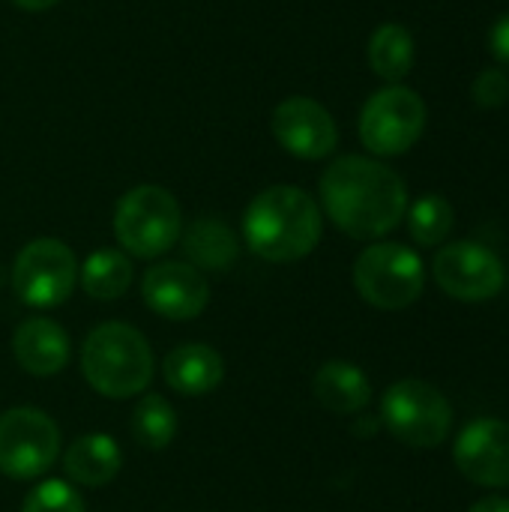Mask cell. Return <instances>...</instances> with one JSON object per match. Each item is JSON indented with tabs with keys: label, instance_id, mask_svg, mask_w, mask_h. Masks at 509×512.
<instances>
[{
	"label": "cell",
	"instance_id": "obj_1",
	"mask_svg": "<svg viewBox=\"0 0 509 512\" xmlns=\"http://www.w3.org/2000/svg\"><path fill=\"white\" fill-rule=\"evenodd\" d=\"M318 192L330 222L354 240H378L408 213L405 180L369 156H339L321 174Z\"/></svg>",
	"mask_w": 509,
	"mask_h": 512
},
{
	"label": "cell",
	"instance_id": "obj_2",
	"mask_svg": "<svg viewBox=\"0 0 509 512\" xmlns=\"http://www.w3.org/2000/svg\"><path fill=\"white\" fill-rule=\"evenodd\" d=\"M324 231L318 201L300 186H270L258 192L243 213L246 246L270 264L306 258Z\"/></svg>",
	"mask_w": 509,
	"mask_h": 512
},
{
	"label": "cell",
	"instance_id": "obj_3",
	"mask_svg": "<svg viewBox=\"0 0 509 512\" xmlns=\"http://www.w3.org/2000/svg\"><path fill=\"white\" fill-rule=\"evenodd\" d=\"M81 372L105 399H129L153 381L150 342L123 321L99 324L81 345Z\"/></svg>",
	"mask_w": 509,
	"mask_h": 512
},
{
	"label": "cell",
	"instance_id": "obj_4",
	"mask_svg": "<svg viewBox=\"0 0 509 512\" xmlns=\"http://www.w3.org/2000/svg\"><path fill=\"white\" fill-rule=\"evenodd\" d=\"M183 231L177 198L153 183L129 189L114 210V237L132 258L165 255Z\"/></svg>",
	"mask_w": 509,
	"mask_h": 512
},
{
	"label": "cell",
	"instance_id": "obj_5",
	"mask_svg": "<svg viewBox=\"0 0 509 512\" xmlns=\"http://www.w3.org/2000/svg\"><path fill=\"white\" fill-rule=\"evenodd\" d=\"M354 288L369 306L399 312L423 294L426 270L414 249L402 243H375L354 261Z\"/></svg>",
	"mask_w": 509,
	"mask_h": 512
},
{
	"label": "cell",
	"instance_id": "obj_6",
	"mask_svg": "<svg viewBox=\"0 0 509 512\" xmlns=\"http://www.w3.org/2000/svg\"><path fill=\"white\" fill-rule=\"evenodd\" d=\"M381 420L393 438L408 447L432 450L441 447L453 426V405L447 396L417 378L396 381L381 399Z\"/></svg>",
	"mask_w": 509,
	"mask_h": 512
},
{
	"label": "cell",
	"instance_id": "obj_7",
	"mask_svg": "<svg viewBox=\"0 0 509 512\" xmlns=\"http://www.w3.org/2000/svg\"><path fill=\"white\" fill-rule=\"evenodd\" d=\"M426 129V102L405 84L369 96L360 111V141L375 156L408 153Z\"/></svg>",
	"mask_w": 509,
	"mask_h": 512
},
{
	"label": "cell",
	"instance_id": "obj_8",
	"mask_svg": "<svg viewBox=\"0 0 509 512\" xmlns=\"http://www.w3.org/2000/svg\"><path fill=\"white\" fill-rule=\"evenodd\" d=\"M78 282L75 252L54 237L30 240L12 264V291L24 306L54 309L69 300Z\"/></svg>",
	"mask_w": 509,
	"mask_h": 512
},
{
	"label": "cell",
	"instance_id": "obj_9",
	"mask_svg": "<svg viewBox=\"0 0 509 512\" xmlns=\"http://www.w3.org/2000/svg\"><path fill=\"white\" fill-rule=\"evenodd\" d=\"M60 453V429L39 408H12L0 417V474L9 480L42 477Z\"/></svg>",
	"mask_w": 509,
	"mask_h": 512
},
{
	"label": "cell",
	"instance_id": "obj_10",
	"mask_svg": "<svg viewBox=\"0 0 509 512\" xmlns=\"http://www.w3.org/2000/svg\"><path fill=\"white\" fill-rule=\"evenodd\" d=\"M435 282L453 300L483 303L501 294L507 282V270L489 246L459 240L435 255Z\"/></svg>",
	"mask_w": 509,
	"mask_h": 512
},
{
	"label": "cell",
	"instance_id": "obj_11",
	"mask_svg": "<svg viewBox=\"0 0 509 512\" xmlns=\"http://www.w3.org/2000/svg\"><path fill=\"white\" fill-rule=\"evenodd\" d=\"M273 138L297 159H327L339 144V129L330 111L309 96H288L273 108Z\"/></svg>",
	"mask_w": 509,
	"mask_h": 512
},
{
	"label": "cell",
	"instance_id": "obj_12",
	"mask_svg": "<svg viewBox=\"0 0 509 512\" xmlns=\"http://www.w3.org/2000/svg\"><path fill=\"white\" fill-rule=\"evenodd\" d=\"M141 297L147 309L168 321L198 318L210 303V285L201 270L186 261L153 264L141 279Z\"/></svg>",
	"mask_w": 509,
	"mask_h": 512
},
{
	"label": "cell",
	"instance_id": "obj_13",
	"mask_svg": "<svg viewBox=\"0 0 509 512\" xmlns=\"http://www.w3.org/2000/svg\"><path fill=\"white\" fill-rule=\"evenodd\" d=\"M453 459L459 471L486 489H507L509 486V423L483 417L462 429Z\"/></svg>",
	"mask_w": 509,
	"mask_h": 512
},
{
	"label": "cell",
	"instance_id": "obj_14",
	"mask_svg": "<svg viewBox=\"0 0 509 512\" xmlns=\"http://www.w3.org/2000/svg\"><path fill=\"white\" fill-rule=\"evenodd\" d=\"M12 354L27 375L48 378L66 369L72 348L60 324H54L51 318H27L12 336Z\"/></svg>",
	"mask_w": 509,
	"mask_h": 512
},
{
	"label": "cell",
	"instance_id": "obj_15",
	"mask_svg": "<svg viewBox=\"0 0 509 512\" xmlns=\"http://www.w3.org/2000/svg\"><path fill=\"white\" fill-rule=\"evenodd\" d=\"M165 384L180 396H207L225 378V360L216 348L189 342L174 348L162 363Z\"/></svg>",
	"mask_w": 509,
	"mask_h": 512
},
{
	"label": "cell",
	"instance_id": "obj_16",
	"mask_svg": "<svg viewBox=\"0 0 509 512\" xmlns=\"http://www.w3.org/2000/svg\"><path fill=\"white\" fill-rule=\"evenodd\" d=\"M120 465H123V453H120L117 441L102 432L81 435L63 456L66 477L84 489L108 486L120 474Z\"/></svg>",
	"mask_w": 509,
	"mask_h": 512
},
{
	"label": "cell",
	"instance_id": "obj_17",
	"mask_svg": "<svg viewBox=\"0 0 509 512\" xmlns=\"http://www.w3.org/2000/svg\"><path fill=\"white\" fill-rule=\"evenodd\" d=\"M315 399L333 414H360L372 402V384L366 372L348 360H330L312 381Z\"/></svg>",
	"mask_w": 509,
	"mask_h": 512
},
{
	"label": "cell",
	"instance_id": "obj_18",
	"mask_svg": "<svg viewBox=\"0 0 509 512\" xmlns=\"http://www.w3.org/2000/svg\"><path fill=\"white\" fill-rule=\"evenodd\" d=\"M183 252L192 261L195 270H210V273H225L234 267L240 255V240L237 234L219 222V219H195L186 231H180Z\"/></svg>",
	"mask_w": 509,
	"mask_h": 512
},
{
	"label": "cell",
	"instance_id": "obj_19",
	"mask_svg": "<svg viewBox=\"0 0 509 512\" xmlns=\"http://www.w3.org/2000/svg\"><path fill=\"white\" fill-rule=\"evenodd\" d=\"M132 276H135L132 261L120 249H99L78 267V282L84 294L105 303L123 297L132 285Z\"/></svg>",
	"mask_w": 509,
	"mask_h": 512
},
{
	"label": "cell",
	"instance_id": "obj_20",
	"mask_svg": "<svg viewBox=\"0 0 509 512\" xmlns=\"http://www.w3.org/2000/svg\"><path fill=\"white\" fill-rule=\"evenodd\" d=\"M369 66L378 78L399 84L414 66V36L408 27L387 21L369 39Z\"/></svg>",
	"mask_w": 509,
	"mask_h": 512
},
{
	"label": "cell",
	"instance_id": "obj_21",
	"mask_svg": "<svg viewBox=\"0 0 509 512\" xmlns=\"http://www.w3.org/2000/svg\"><path fill=\"white\" fill-rule=\"evenodd\" d=\"M132 435L147 450H165L177 435V414L159 393H147L132 411Z\"/></svg>",
	"mask_w": 509,
	"mask_h": 512
},
{
	"label": "cell",
	"instance_id": "obj_22",
	"mask_svg": "<svg viewBox=\"0 0 509 512\" xmlns=\"http://www.w3.org/2000/svg\"><path fill=\"white\" fill-rule=\"evenodd\" d=\"M408 228L411 237L420 246H438L447 240V234L453 231V207L447 198L441 195H423L420 201H414L411 213H408Z\"/></svg>",
	"mask_w": 509,
	"mask_h": 512
},
{
	"label": "cell",
	"instance_id": "obj_23",
	"mask_svg": "<svg viewBox=\"0 0 509 512\" xmlns=\"http://www.w3.org/2000/svg\"><path fill=\"white\" fill-rule=\"evenodd\" d=\"M21 512H84V501L66 480H45L24 498Z\"/></svg>",
	"mask_w": 509,
	"mask_h": 512
},
{
	"label": "cell",
	"instance_id": "obj_24",
	"mask_svg": "<svg viewBox=\"0 0 509 512\" xmlns=\"http://www.w3.org/2000/svg\"><path fill=\"white\" fill-rule=\"evenodd\" d=\"M509 99V78L504 69H483L474 81V102L480 108H501Z\"/></svg>",
	"mask_w": 509,
	"mask_h": 512
},
{
	"label": "cell",
	"instance_id": "obj_25",
	"mask_svg": "<svg viewBox=\"0 0 509 512\" xmlns=\"http://www.w3.org/2000/svg\"><path fill=\"white\" fill-rule=\"evenodd\" d=\"M489 48H492V54L509 66V12L507 15H501L498 21H495V27L489 30Z\"/></svg>",
	"mask_w": 509,
	"mask_h": 512
},
{
	"label": "cell",
	"instance_id": "obj_26",
	"mask_svg": "<svg viewBox=\"0 0 509 512\" xmlns=\"http://www.w3.org/2000/svg\"><path fill=\"white\" fill-rule=\"evenodd\" d=\"M468 512H509V501L507 498H483Z\"/></svg>",
	"mask_w": 509,
	"mask_h": 512
},
{
	"label": "cell",
	"instance_id": "obj_27",
	"mask_svg": "<svg viewBox=\"0 0 509 512\" xmlns=\"http://www.w3.org/2000/svg\"><path fill=\"white\" fill-rule=\"evenodd\" d=\"M18 9H27V12H42V9H51L57 6L60 0H12Z\"/></svg>",
	"mask_w": 509,
	"mask_h": 512
}]
</instances>
